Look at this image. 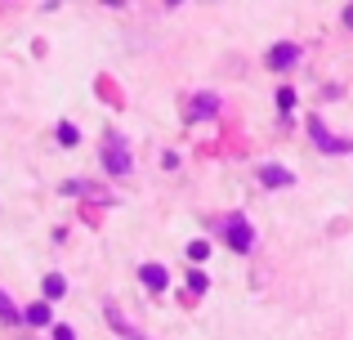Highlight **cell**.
Listing matches in <instances>:
<instances>
[{"label":"cell","mask_w":353,"mask_h":340,"mask_svg":"<svg viewBox=\"0 0 353 340\" xmlns=\"http://www.w3.org/2000/svg\"><path fill=\"white\" fill-rule=\"evenodd\" d=\"M103 166H108V174H130L134 170V157H130V143H125L121 130L103 134Z\"/></svg>","instance_id":"6da1fadb"},{"label":"cell","mask_w":353,"mask_h":340,"mask_svg":"<svg viewBox=\"0 0 353 340\" xmlns=\"http://www.w3.org/2000/svg\"><path fill=\"white\" fill-rule=\"evenodd\" d=\"M228 246L233 251H250L255 246V228L246 224V215H228Z\"/></svg>","instance_id":"7a4b0ae2"},{"label":"cell","mask_w":353,"mask_h":340,"mask_svg":"<svg viewBox=\"0 0 353 340\" xmlns=\"http://www.w3.org/2000/svg\"><path fill=\"white\" fill-rule=\"evenodd\" d=\"M103 314H108V327H112V332H117L121 340H148V336H143V332H139V327H134V323H130V318H125V314H121V309H117V305H108V309H103Z\"/></svg>","instance_id":"3957f363"},{"label":"cell","mask_w":353,"mask_h":340,"mask_svg":"<svg viewBox=\"0 0 353 340\" xmlns=\"http://www.w3.org/2000/svg\"><path fill=\"white\" fill-rule=\"evenodd\" d=\"M313 143H318V148H327V152H349L353 148V139H336V134H331L322 121H313Z\"/></svg>","instance_id":"277c9868"},{"label":"cell","mask_w":353,"mask_h":340,"mask_svg":"<svg viewBox=\"0 0 353 340\" xmlns=\"http://www.w3.org/2000/svg\"><path fill=\"white\" fill-rule=\"evenodd\" d=\"M295 59H300V45H291V41H286V45H273V50H268V68H277V72L291 68Z\"/></svg>","instance_id":"5b68a950"},{"label":"cell","mask_w":353,"mask_h":340,"mask_svg":"<svg viewBox=\"0 0 353 340\" xmlns=\"http://www.w3.org/2000/svg\"><path fill=\"white\" fill-rule=\"evenodd\" d=\"M215 112H219V99H215V94H197V99H192V108H188L192 121H201V117H215Z\"/></svg>","instance_id":"8992f818"},{"label":"cell","mask_w":353,"mask_h":340,"mask_svg":"<svg viewBox=\"0 0 353 340\" xmlns=\"http://www.w3.org/2000/svg\"><path fill=\"white\" fill-rule=\"evenodd\" d=\"M23 323H32V327H50V323H54L50 300H41V305H27V309H23Z\"/></svg>","instance_id":"52a82bcc"},{"label":"cell","mask_w":353,"mask_h":340,"mask_svg":"<svg viewBox=\"0 0 353 340\" xmlns=\"http://www.w3.org/2000/svg\"><path fill=\"white\" fill-rule=\"evenodd\" d=\"M291 179H295V174L282 170V166H264V170H259V183H264V188H286Z\"/></svg>","instance_id":"ba28073f"},{"label":"cell","mask_w":353,"mask_h":340,"mask_svg":"<svg viewBox=\"0 0 353 340\" xmlns=\"http://www.w3.org/2000/svg\"><path fill=\"white\" fill-rule=\"evenodd\" d=\"M139 278H143L148 291H165V269H161V264H143V269H139Z\"/></svg>","instance_id":"9c48e42d"},{"label":"cell","mask_w":353,"mask_h":340,"mask_svg":"<svg viewBox=\"0 0 353 340\" xmlns=\"http://www.w3.org/2000/svg\"><path fill=\"white\" fill-rule=\"evenodd\" d=\"M18 318H23V314L14 309V300H9L5 291H0V323H18Z\"/></svg>","instance_id":"30bf717a"},{"label":"cell","mask_w":353,"mask_h":340,"mask_svg":"<svg viewBox=\"0 0 353 340\" xmlns=\"http://www.w3.org/2000/svg\"><path fill=\"white\" fill-rule=\"evenodd\" d=\"M63 291H68V282H63L59 273H50V278H45V296H50V300H59Z\"/></svg>","instance_id":"8fae6325"},{"label":"cell","mask_w":353,"mask_h":340,"mask_svg":"<svg viewBox=\"0 0 353 340\" xmlns=\"http://www.w3.org/2000/svg\"><path fill=\"white\" fill-rule=\"evenodd\" d=\"M59 143H81V130H77L72 121H63V126H59Z\"/></svg>","instance_id":"7c38bea8"},{"label":"cell","mask_w":353,"mask_h":340,"mask_svg":"<svg viewBox=\"0 0 353 340\" xmlns=\"http://www.w3.org/2000/svg\"><path fill=\"white\" fill-rule=\"evenodd\" d=\"M277 108H282V112H291V108H295V94H291V90H277Z\"/></svg>","instance_id":"4fadbf2b"},{"label":"cell","mask_w":353,"mask_h":340,"mask_svg":"<svg viewBox=\"0 0 353 340\" xmlns=\"http://www.w3.org/2000/svg\"><path fill=\"white\" fill-rule=\"evenodd\" d=\"M188 255H192V260H206V255H210V242H192Z\"/></svg>","instance_id":"5bb4252c"},{"label":"cell","mask_w":353,"mask_h":340,"mask_svg":"<svg viewBox=\"0 0 353 340\" xmlns=\"http://www.w3.org/2000/svg\"><path fill=\"white\" fill-rule=\"evenodd\" d=\"M188 282H192V291H206V287H210V278H206V273H192Z\"/></svg>","instance_id":"9a60e30c"},{"label":"cell","mask_w":353,"mask_h":340,"mask_svg":"<svg viewBox=\"0 0 353 340\" xmlns=\"http://www.w3.org/2000/svg\"><path fill=\"white\" fill-rule=\"evenodd\" d=\"M54 340H77V336H72V327H54Z\"/></svg>","instance_id":"2e32d148"},{"label":"cell","mask_w":353,"mask_h":340,"mask_svg":"<svg viewBox=\"0 0 353 340\" xmlns=\"http://www.w3.org/2000/svg\"><path fill=\"white\" fill-rule=\"evenodd\" d=\"M345 23H349V27H353V5H349V9H345Z\"/></svg>","instance_id":"e0dca14e"}]
</instances>
